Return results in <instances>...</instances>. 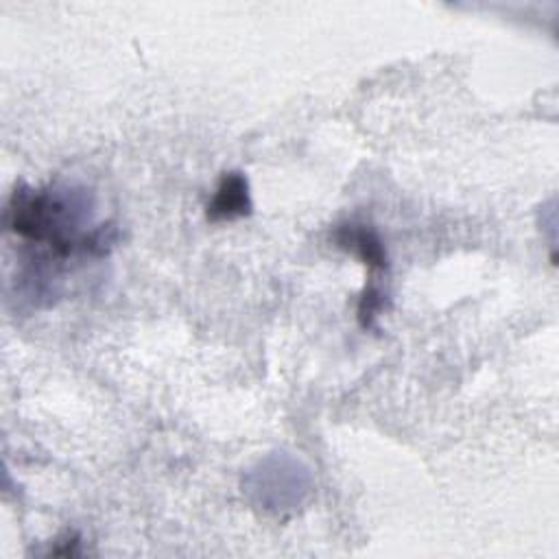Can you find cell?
Returning a JSON list of instances; mask_svg holds the SVG:
<instances>
[{
  "mask_svg": "<svg viewBox=\"0 0 559 559\" xmlns=\"http://www.w3.org/2000/svg\"><path fill=\"white\" fill-rule=\"evenodd\" d=\"M87 192L70 186L31 188L17 183L4 207V227L28 245L44 247L46 260L105 255L118 234L114 225L90 223Z\"/></svg>",
  "mask_w": 559,
  "mask_h": 559,
  "instance_id": "1",
  "label": "cell"
},
{
  "mask_svg": "<svg viewBox=\"0 0 559 559\" xmlns=\"http://www.w3.org/2000/svg\"><path fill=\"white\" fill-rule=\"evenodd\" d=\"M332 240L338 249L356 255L371 273L373 271L384 273L389 269L384 242L376 231V227H371L369 223H358V221L343 223L334 229Z\"/></svg>",
  "mask_w": 559,
  "mask_h": 559,
  "instance_id": "2",
  "label": "cell"
},
{
  "mask_svg": "<svg viewBox=\"0 0 559 559\" xmlns=\"http://www.w3.org/2000/svg\"><path fill=\"white\" fill-rule=\"evenodd\" d=\"M253 210V201L249 194V181L240 170L223 173L218 186L205 207V216L212 223L236 221L249 216Z\"/></svg>",
  "mask_w": 559,
  "mask_h": 559,
  "instance_id": "3",
  "label": "cell"
},
{
  "mask_svg": "<svg viewBox=\"0 0 559 559\" xmlns=\"http://www.w3.org/2000/svg\"><path fill=\"white\" fill-rule=\"evenodd\" d=\"M384 306H386V293H384V288L380 286V282L371 277L369 284L365 286L360 299H358L356 317H358L360 328L371 330V328L376 325V319H378L380 312L384 310Z\"/></svg>",
  "mask_w": 559,
  "mask_h": 559,
  "instance_id": "4",
  "label": "cell"
},
{
  "mask_svg": "<svg viewBox=\"0 0 559 559\" xmlns=\"http://www.w3.org/2000/svg\"><path fill=\"white\" fill-rule=\"evenodd\" d=\"M61 542V546H55V548H50V552L52 555H63V557H72V555H79V537H76V533H68L63 539H59Z\"/></svg>",
  "mask_w": 559,
  "mask_h": 559,
  "instance_id": "5",
  "label": "cell"
}]
</instances>
